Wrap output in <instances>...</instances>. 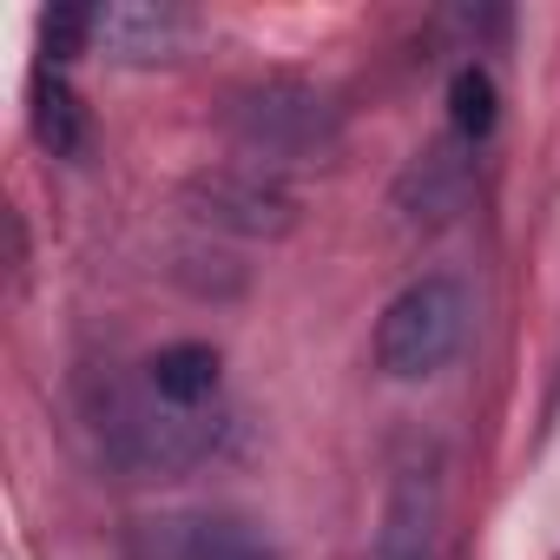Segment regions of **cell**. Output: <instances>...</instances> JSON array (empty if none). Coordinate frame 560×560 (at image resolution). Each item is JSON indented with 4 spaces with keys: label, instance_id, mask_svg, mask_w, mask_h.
<instances>
[{
    "label": "cell",
    "instance_id": "6da1fadb",
    "mask_svg": "<svg viewBox=\"0 0 560 560\" xmlns=\"http://www.w3.org/2000/svg\"><path fill=\"white\" fill-rule=\"evenodd\" d=\"M224 132L264 165H324L343 145V113L311 80H257L231 93Z\"/></svg>",
    "mask_w": 560,
    "mask_h": 560
},
{
    "label": "cell",
    "instance_id": "7a4b0ae2",
    "mask_svg": "<svg viewBox=\"0 0 560 560\" xmlns=\"http://www.w3.org/2000/svg\"><path fill=\"white\" fill-rule=\"evenodd\" d=\"M468 324H475V298H468L462 277H448V270L416 277L376 324V370L396 383H422L462 357Z\"/></svg>",
    "mask_w": 560,
    "mask_h": 560
},
{
    "label": "cell",
    "instance_id": "3957f363",
    "mask_svg": "<svg viewBox=\"0 0 560 560\" xmlns=\"http://www.w3.org/2000/svg\"><path fill=\"white\" fill-rule=\"evenodd\" d=\"M93 429H100V448L132 475H178L218 448V422H205L198 409H172L152 389L145 396L139 389H100Z\"/></svg>",
    "mask_w": 560,
    "mask_h": 560
},
{
    "label": "cell",
    "instance_id": "277c9868",
    "mask_svg": "<svg viewBox=\"0 0 560 560\" xmlns=\"http://www.w3.org/2000/svg\"><path fill=\"white\" fill-rule=\"evenodd\" d=\"M185 205L218 224V231H237V237H284L298 224V191L264 172V165H218V172H198L185 185Z\"/></svg>",
    "mask_w": 560,
    "mask_h": 560
},
{
    "label": "cell",
    "instance_id": "5b68a950",
    "mask_svg": "<svg viewBox=\"0 0 560 560\" xmlns=\"http://www.w3.org/2000/svg\"><path fill=\"white\" fill-rule=\"evenodd\" d=\"M145 553L152 560H277L264 547V534L237 514H172L145 527Z\"/></svg>",
    "mask_w": 560,
    "mask_h": 560
},
{
    "label": "cell",
    "instance_id": "8992f818",
    "mask_svg": "<svg viewBox=\"0 0 560 560\" xmlns=\"http://www.w3.org/2000/svg\"><path fill=\"white\" fill-rule=\"evenodd\" d=\"M191 34V14L172 0H113L100 8V34L93 47H106L113 60H172Z\"/></svg>",
    "mask_w": 560,
    "mask_h": 560
},
{
    "label": "cell",
    "instance_id": "52a82bcc",
    "mask_svg": "<svg viewBox=\"0 0 560 560\" xmlns=\"http://www.w3.org/2000/svg\"><path fill=\"white\" fill-rule=\"evenodd\" d=\"M468 198V159H455V145H429L409 159V172L396 178V211L409 224H448Z\"/></svg>",
    "mask_w": 560,
    "mask_h": 560
},
{
    "label": "cell",
    "instance_id": "ba28073f",
    "mask_svg": "<svg viewBox=\"0 0 560 560\" xmlns=\"http://www.w3.org/2000/svg\"><path fill=\"white\" fill-rule=\"evenodd\" d=\"M218 383H224V357H218L211 343H165V350L145 363V389H152L159 402H172V409L211 402Z\"/></svg>",
    "mask_w": 560,
    "mask_h": 560
},
{
    "label": "cell",
    "instance_id": "9c48e42d",
    "mask_svg": "<svg viewBox=\"0 0 560 560\" xmlns=\"http://www.w3.org/2000/svg\"><path fill=\"white\" fill-rule=\"evenodd\" d=\"M34 139H40L54 159H86V152H93V119H86L80 93H73L60 73H40V80H34Z\"/></svg>",
    "mask_w": 560,
    "mask_h": 560
},
{
    "label": "cell",
    "instance_id": "30bf717a",
    "mask_svg": "<svg viewBox=\"0 0 560 560\" xmlns=\"http://www.w3.org/2000/svg\"><path fill=\"white\" fill-rule=\"evenodd\" d=\"M448 119H455L462 145H481V139L494 132V119H501V93H494L488 67H462V73L448 80Z\"/></svg>",
    "mask_w": 560,
    "mask_h": 560
},
{
    "label": "cell",
    "instance_id": "8fae6325",
    "mask_svg": "<svg viewBox=\"0 0 560 560\" xmlns=\"http://www.w3.org/2000/svg\"><path fill=\"white\" fill-rule=\"evenodd\" d=\"M383 560H429V494H422L416 481L396 494V514H389Z\"/></svg>",
    "mask_w": 560,
    "mask_h": 560
},
{
    "label": "cell",
    "instance_id": "7c38bea8",
    "mask_svg": "<svg viewBox=\"0 0 560 560\" xmlns=\"http://www.w3.org/2000/svg\"><path fill=\"white\" fill-rule=\"evenodd\" d=\"M93 34H100V8H54V14L40 21V47H47L54 60L86 54V47H93Z\"/></svg>",
    "mask_w": 560,
    "mask_h": 560
}]
</instances>
